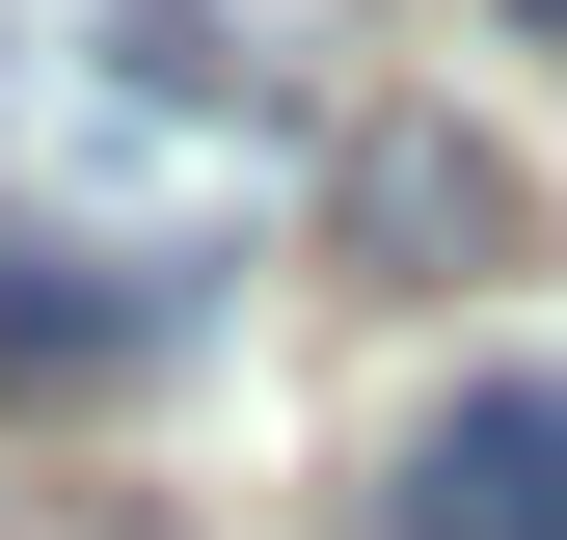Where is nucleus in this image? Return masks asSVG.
I'll return each mask as SVG.
<instances>
[{
  "instance_id": "nucleus-1",
  "label": "nucleus",
  "mask_w": 567,
  "mask_h": 540,
  "mask_svg": "<svg viewBox=\"0 0 567 540\" xmlns=\"http://www.w3.org/2000/svg\"><path fill=\"white\" fill-rule=\"evenodd\" d=\"M0 217H54L82 270H217L270 217V82L163 28V0H28V54H0Z\"/></svg>"
},
{
  "instance_id": "nucleus-2",
  "label": "nucleus",
  "mask_w": 567,
  "mask_h": 540,
  "mask_svg": "<svg viewBox=\"0 0 567 540\" xmlns=\"http://www.w3.org/2000/svg\"><path fill=\"white\" fill-rule=\"evenodd\" d=\"M324 243L379 270V298H460V270H514V163H486L460 108H351V163H324Z\"/></svg>"
},
{
  "instance_id": "nucleus-3",
  "label": "nucleus",
  "mask_w": 567,
  "mask_h": 540,
  "mask_svg": "<svg viewBox=\"0 0 567 540\" xmlns=\"http://www.w3.org/2000/svg\"><path fill=\"white\" fill-rule=\"evenodd\" d=\"M379 540H567V378H460L433 433H405Z\"/></svg>"
},
{
  "instance_id": "nucleus-4",
  "label": "nucleus",
  "mask_w": 567,
  "mask_h": 540,
  "mask_svg": "<svg viewBox=\"0 0 567 540\" xmlns=\"http://www.w3.org/2000/svg\"><path fill=\"white\" fill-rule=\"evenodd\" d=\"M135 324H163L135 270H82L54 217H0V405H28V378H82V352H135Z\"/></svg>"
},
{
  "instance_id": "nucleus-5",
  "label": "nucleus",
  "mask_w": 567,
  "mask_h": 540,
  "mask_svg": "<svg viewBox=\"0 0 567 540\" xmlns=\"http://www.w3.org/2000/svg\"><path fill=\"white\" fill-rule=\"evenodd\" d=\"M163 28H189V54H217V82H324V54H351V28H379V0H163Z\"/></svg>"
},
{
  "instance_id": "nucleus-6",
  "label": "nucleus",
  "mask_w": 567,
  "mask_h": 540,
  "mask_svg": "<svg viewBox=\"0 0 567 540\" xmlns=\"http://www.w3.org/2000/svg\"><path fill=\"white\" fill-rule=\"evenodd\" d=\"M540 28H567V0H540Z\"/></svg>"
}]
</instances>
